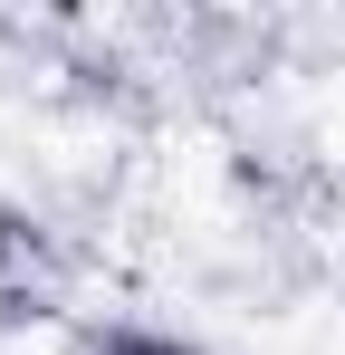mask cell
<instances>
[{"label":"cell","mask_w":345,"mask_h":355,"mask_svg":"<svg viewBox=\"0 0 345 355\" xmlns=\"http://www.w3.org/2000/svg\"><path fill=\"white\" fill-rule=\"evenodd\" d=\"M96 355H211V346L163 336V327H115V336H96Z\"/></svg>","instance_id":"obj_1"}]
</instances>
